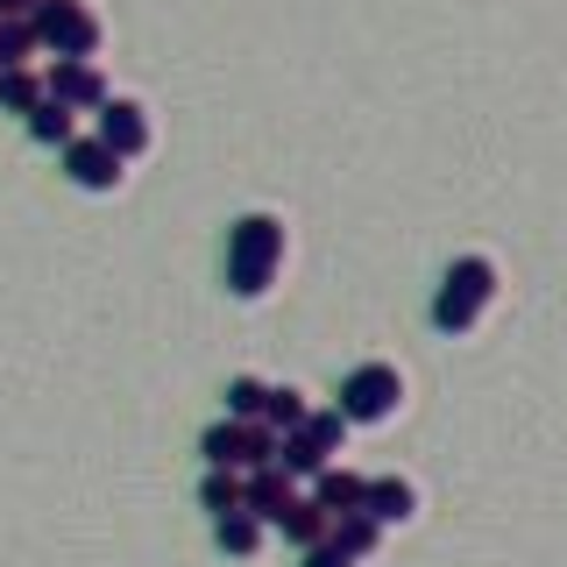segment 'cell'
<instances>
[{"instance_id":"6da1fadb","label":"cell","mask_w":567,"mask_h":567,"mask_svg":"<svg viewBox=\"0 0 567 567\" xmlns=\"http://www.w3.org/2000/svg\"><path fill=\"white\" fill-rule=\"evenodd\" d=\"M284 248H291V227L277 213H241L227 227V291L235 298H262L284 270Z\"/></svg>"},{"instance_id":"7a4b0ae2","label":"cell","mask_w":567,"mask_h":567,"mask_svg":"<svg viewBox=\"0 0 567 567\" xmlns=\"http://www.w3.org/2000/svg\"><path fill=\"white\" fill-rule=\"evenodd\" d=\"M496 306V262L489 256H454V270L440 277V291H433V327L447 333H475L483 327V312Z\"/></svg>"},{"instance_id":"3957f363","label":"cell","mask_w":567,"mask_h":567,"mask_svg":"<svg viewBox=\"0 0 567 567\" xmlns=\"http://www.w3.org/2000/svg\"><path fill=\"white\" fill-rule=\"evenodd\" d=\"M333 412L348 425H383L404 412V369L398 362H354L341 377V398H333Z\"/></svg>"},{"instance_id":"277c9868","label":"cell","mask_w":567,"mask_h":567,"mask_svg":"<svg viewBox=\"0 0 567 567\" xmlns=\"http://www.w3.org/2000/svg\"><path fill=\"white\" fill-rule=\"evenodd\" d=\"M35 43L58 50V58H100V14L85 8V0H35Z\"/></svg>"},{"instance_id":"5b68a950","label":"cell","mask_w":567,"mask_h":567,"mask_svg":"<svg viewBox=\"0 0 567 567\" xmlns=\"http://www.w3.org/2000/svg\"><path fill=\"white\" fill-rule=\"evenodd\" d=\"M199 454H206V468H262V461L277 454V433L262 419H220V425H206V440H199Z\"/></svg>"},{"instance_id":"8992f818","label":"cell","mask_w":567,"mask_h":567,"mask_svg":"<svg viewBox=\"0 0 567 567\" xmlns=\"http://www.w3.org/2000/svg\"><path fill=\"white\" fill-rule=\"evenodd\" d=\"M58 156H64V177L79 192H121V177H128V156H114L100 135H71Z\"/></svg>"},{"instance_id":"52a82bcc","label":"cell","mask_w":567,"mask_h":567,"mask_svg":"<svg viewBox=\"0 0 567 567\" xmlns=\"http://www.w3.org/2000/svg\"><path fill=\"white\" fill-rule=\"evenodd\" d=\"M93 114H100V128H93V135H100L114 156H142V150L156 142V128H150V106H142V100H114V93H106V100L93 106Z\"/></svg>"},{"instance_id":"ba28073f","label":"cell","mask_w":567,"mask_h":567,"mask_svg":"<svg viewBox=\"0 0 567 567\" xmlns=\"http://www.w3.org/2000/svg\"><path fill=\"white\" fill-rule=\"evenodd\" d=\"M43 93L50 100H64L71 114H93V106L106 100V79H100V64L93 58H58L43 71Z\"/></svg>"},{"instance_id":"9c48e42d","label":"cell","mask_w":567,"mask_h":567,"mask_svg":"<svg viewBox=\"0 0 567 567\" xmlns=\"http://www.w3.org/2000/svg\"><path fill=\"white\" fill-rule=\"evenodd\" d=\"M291 496H298V483L277 468V461H262V468H248V475H241V504L256 511L262 525H277V511L291 504Z\"/></svg>"},{"instance_id":"30bf717a","label":"cell","mask_w":567,"mask_h":567,"mask_svg":"<svg viewBox=\"0 0 567 567\" xmlns=\"http://www.w3.org/2000/svg\"><path fill=\"white\" fill-rule=\"evenodd\" d=\"M262 539H270V525L256 518V511H220V518H213V546H220L227 560H256L262 554Z\"/></svg>"},{"instance_id":"8fae6325","label":"cell","mask_w":567,"mask_h":567,"mask_svg":"<svg viewBox=\"0 0 567 567\" xmlns=\"http://www.w3.org/2000/svg\"><path fill=\"white\" fill-rule=\"evenodd\" d=\"M362 489H369V483H362V475H348L341 461H327V468L312 475V504L327 511V518H348V511H362Z\"/></svg>"},{"instance_id":"7c38bea8","label":"cell","mask_w":567,"mask_h":567,"mask_svg":"<svg viewBox=\"0 0 567 567\" xmlns=\"http://www.w3.org/2000/svg\"><path fill=\"white\" fill-rule=\"evenodd\" d=\"M362 511H369L377 525H404V518H419V489L404 483V475H383V483L362 489Z\"/></svg>"},{"instance_id":"4fadbf2b","label":"cell","mask_w":567,"mask_h":567,"mask_svg":"<svg viewBox=\"0 0 567 567\" xmlns=\"http://www.w3.org/2000/svg\"><path fill=\"white\" fill-rule=\"evenodd\" d=\"M270 461H277L284 475H291V483H312V475L327 468V454L312 447V433H306V425H291V433H277V454H270Z\"/></svg>"},{"instance_id":"5bb4252c","label":"cell","mask_w":567,"mask_h":567,"mask_svg":"<svg viewBox=\"0 0 567 567\" xmlns=\"http://www.w3.org/2000/svg\"><path fill=\"white\" fill-rule=\"evenodd\" d=\"M22 121H29V135H35V142H43V150H64V142H71V135H79V114H71V106H64V100H50V93H43V100H35V106H29V114H22Z\"/></svg>"},{"instance_id":"9a60e30c","label":"cell","mask_w":567,"mask_h":567,"mask_svg":"<svg viewBox=\"0 0 567 567\" xmlns=\"http://www.w3.org/2000/svg\"><path fill=\"white\" fill-rule=\"evenodd\" d=\"M327 525H333V518L312 504V496H291V504L277 511V532H284L291 546H312V539H327Z\"/></svg>"},{"instance_id":"2e32d148","label":"cell","mask_w":567,"mask_h":567,"mask_svg":"<svg viewBox=\"0 0 567 567\" xmlns=\"http://www.w3.org/2000/svg\"><path fill=\"white\" fill-rule=\"evenodd\" d=\"M327 532H333V546H348L354 560H369V554H377V546H383V525L369 518V511H348V518H333Z\"/></svg>"},{"instance_id":"e0dca14e","label":"cell","mask_w":567,"mask_h":567,"mask_svg":"<svg viewBox=\"0 0 567 567\" xmlns=\"http://www.w3.org/2000/svg\"><path fill=\"white\" fill-rule=\"evenodd\" d=\"M270 433H291V425H306V390H291V383H270V398H262V412H256Z\"/></svg>"},{"instance_id":"ac0fdd59","label":"cell","mask_w":567,"mask_h":567,"mask_svg":"<svg viewBox=\"0 0 567 567\" xmlns=\"http://www.w3.org/2000/svg\"><path fill=\"white\" fill-rule=\"evenodd\" d=\"M35 50H43V43H35V22H29V14H0V71H8V64H29Z\"/></svg>"},{"instance_id":"d6986e66","label":"cell","mask_w":567,"mask_h":567,"mask_svg":"<svg viewBox=\"0 0 567 567\" xmlns=\"http://www.w3.org/2000/svg\"><path fill=\"white\" fill-rule=\"evenodd\" d=\"M35 100H43V79H35L29 64H8V71H0V106H8V114H29Z\"/></svg>"},{"instance_id":"ffe728a7","label":"cell","mask_w":567,"mask_h":567,"mask_svg":"<svg viewBox=\"0 0 567 567\" xmlns=\"http://www.w3.org/2000/svg\"><path fill=\"white\" fill-rule=\"evenodd\" d=\"M199 504L213 511V518H220V511H241V468H206Z\"/></svg>"},{"instance_id":"44dd1931","label":"cell","mask_w":567,"mask_h":567,"mask_svg":"<svg viewBox=\"0 0 567 567\" xmlns=\"http://www.w3.org/2000/svg\"><path fill=\"white\" fill-rule=\"evenodd\" d=\"M306 433H312V447L333 461V454H348V433H354V425L341 412H306Z\"/></svg>"},{"instance_id":"7402d4cb","label":"cell","mask_w":567,"mask_h":567,"mask_svg":"<svg viewBox=\"0 0 567 567\" xmlns=\"http://www.w3.org/2000/svg\"><path fill=\"white\" fill-rule=\"evenodd\" d=\"M262 398H270V383H262V377H235V383H227V419H256Z\"/></svg>"},{"instance_id":"603a6c76","label":"cell","mask_w":567,"mask_h":567,"mask_svg":"<svg viewBox=\"0 0 567 567\" xmlns=\"http://www.w3.org/2000/svg\"><path fill=\"white\" fill-rule=\"evenodd\" d=\"M298 554H306L298 567H362L348 546H333V532H327V539H312V546H298Z\"/></svg>"},{"instance_id":"cb8c5ba5","label":"cell","mask_w":567,"mask_h":567,"mask_svg":"<svg viewBox=\"0 0 567 567\" xmlns=\"http://www.w3.org/2000/svg\"><path fill=\"white\" fill-rule=\"evenodd\" d=\"M0 14H35V0H0Z\"/></svg>"}]
</instances>
